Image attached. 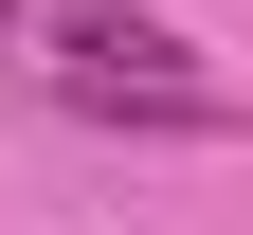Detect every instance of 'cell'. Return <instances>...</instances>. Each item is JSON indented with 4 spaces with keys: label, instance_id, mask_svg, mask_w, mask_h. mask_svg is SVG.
<instances>
[{
    "label": "cell",
    "instance_id": "6da1fadb",
    "mask_svg": "<svg viewBox=\"0 0 253 235\" xmlns=\"http://www.w3.org/2000/svg\"><path fill=\"white\" fill-rule=\"evenodd\" d=\"M54 91H73V109H145V127H217L199 54H181L163 18H73V37H54Z\"/></svg>",
    "mask_w": 253,
    "mask_h": 235
}]
</instances>
